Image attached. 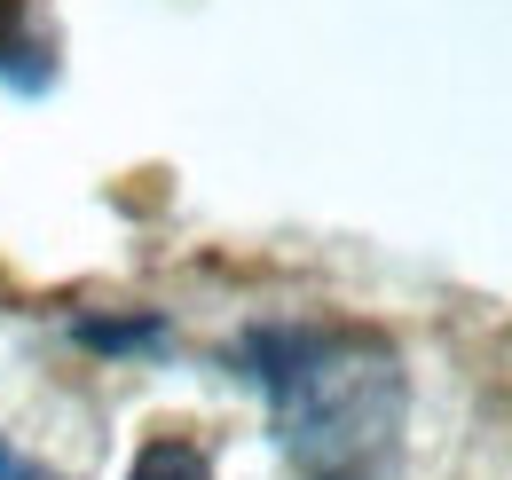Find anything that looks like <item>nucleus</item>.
Instances as JSON below:
<instances>
[{
    "instance_id": "obj_1",
    "label": "nucleus",
    "mask_w": 512,
    "mask_h": 480,
    "mask_svg": "<svg viewBox=\"0 0 512 480\" xmlns=\"http://www.w3.org/2000/svg\"><path fill=\"white\" fill-rule=\"evenodd\" d=\"M245 362L268 386L276 441L300 480H386L402 457L410 378L371 331H253Z\"/></svg>"
},
{
    "instance_id": "obj_2",
    "label": "nucleus",
    "mask_w": 512,
    "mask_h": 480,
    "mask_svg": "<svg viewBox=\"0 0 512 480\" xmlns=\"http://www.w3.org/2000/svg\"><path fill=\"white\" fill-rule=\"evenodd\" d=\"M127 480H213V465H205V449H190V441H142Z\"/></svg>"
},
{
    "instance_id": "obj_3",
    "label": "nucleus",
    "mask_w": 512,
    "mask_h": 480,
    "mask_svg": "<svg viewBox=\"0 0 512 480\" xmlns=\"http://www.w3.org/2000/svg\"><path fill=\"white\" fill-rule=\"evenodd\" d=\"M32 56H40V48H32L24 16L0 0V71H8V79H24V87H40V79H48V63H32Z\"/></svg>"
},
{
    "instance_id": "obj_4",
    "label": "nucleus",
    "mask_w": 512,
    "mask_h": 480,
    "mask_svg": "<svg viewBox=\"0 0 512 480\" xmlns=\"http://www.w3.org/2000/svg\"><path fill=\"white\" fill-rule=\"evenodd\" d=\"M0 480H56V473H40L24 449H8V441H0Z\"/></svg>"
}]
</instances>
